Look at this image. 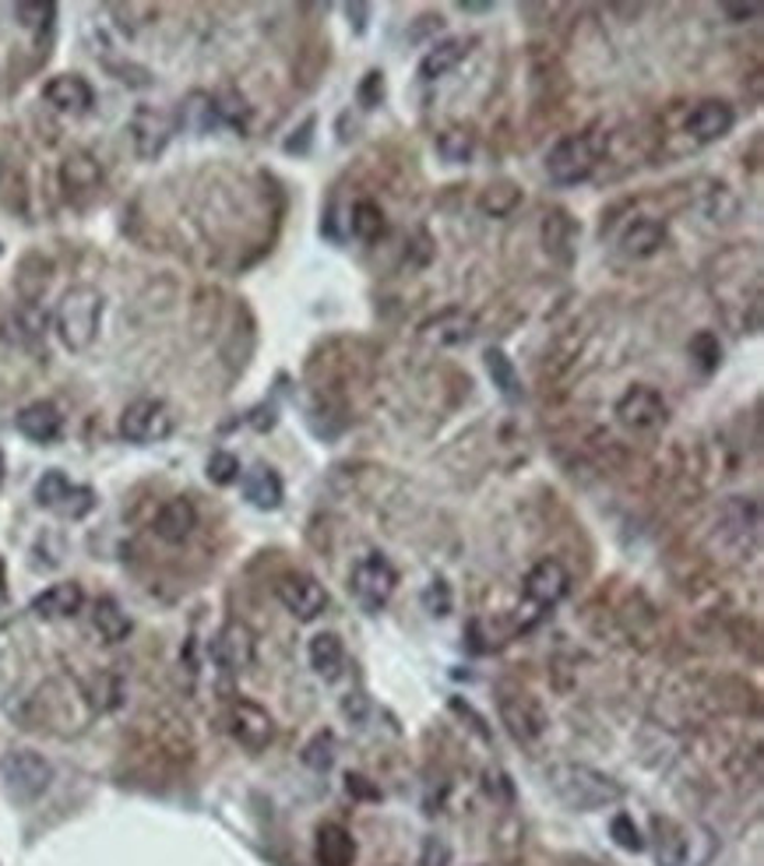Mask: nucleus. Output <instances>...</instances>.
I'll return each mask as SVG.
<instances>
[{"instance_id": "39448f33", "label": "nucleus", "mask_w": 764, "mask_h": 866, "mask_svg": "<svg viewBox=\"0 0 764 866\" xmlns=\"http://www.w3.org/2000/svg\"><path fill=\"white\" fill-rule=\"evenodd\" d=\"M599 148L588 134H567L546 155V177L557 187H575L585 184L596 173Z\"/></svg>"}, {"instance_id": "9d476101", "label": "nucleus", "mask_w": 764, "mask_h": 866, "mask_svg": "<svg viewBox=\"0 0 764 866\" xmlns=\"http://www.w3.org/2000/svg\"><path fill=\"white\" fill-rule=\"evenodd\" d=\"M36 500L40 508L57 511L64 518H85L96 508V493L89 487H75L60 469L43 473V479L36 482Z\"/></svg>"}, {"instance_id": "f704fd0d", "label": "nucleus", "mask_w": 764, "mask_h": 866, "mask_svg": "<svg viewBox=\"0 0 764 866\" xmlns=\"http://www.w3.org/2000/svg\"><path fill=\"white\" fill-rule=\"evenodd\" d=\"M451 606H455V592H451V585L444 578H433L427 588H423V610L430 617H447L451 613Z\"/></svg>"}, {"instance_id": "c03bdc74", "label": "nucleus", "mask_w": 764, "mask_h": 866, "mask_svg": "<svg viewBox=\"0 0 764 866\" xmlns=\"http://www.w3.org/2000/svg\"><path fill=\"white\" fill-rule=\"evenodd\" d=\"M345 11H350V19H353V14H356V19H367V14H370V8H363V4H353V8H345ZM363 29H367V25L356 22V32H363Z\"/></svg>"}, {"instance_id": "a878e982", "label": "nucleus", "mask_w": 764, "mask_h": 866, "mask_svg": "<svg viewBox=\"0 0 764 866\" xmlns=\"http://www.w3.org/2000/svg\"><path fill=\"white\" fill-rule=\"evenodd\" d=\"M468 46H473V40H444L438 46H430L423 54V60H420V78L423 81H438V78L451 75L468 57Z\"/></svg>"}, {"instance_id": "20e7f679", "label": "nucleus", "mask_w": 764, "mask_h": 866, "mask_svg": "<svg viewBox=\"0 0 764 866\" xmlns=\"http://www.w3.org/2000/svg\"><path fill=\"white\" fill-rule=\"evenodd\" d=\"M0 782L19 803H32L54 782V765L36 751H8L0 757Z\"/></svg>"}, {"instance_id": "0eeeda50", "label": "nucleus", "mask_w": 764, "mask_h": 866, "mask_svg": "<svg viewBox=\"0 0 764 866\" xmlns=\"http://www.w3.org/2000/svg\"><path fill=\"white\" fill-rule=\"evenodd\" d=\"M173 433V412L159 398H137L120 415V437L131 444H159Z\"/></svg>"}, {"instance_id": "f3484780", "label": "nucleus", "mask_w": 764, "mask_h": 866, "mask_svg": "<svg viewBox=\"0 0 764 866\" xmlns=\"http://www.w3.org/2000/svg\"><path fill=\"white\" fill-rule=\"evenodd\" d=\"M43 99L49 102L54 110L60 113H89L92 102H96V92L92 85L85 81L81 75H57L43 85Z\"/></svg>"}, {"instance_id": "6ab92c4d", "label": "nucleus", "mask_w": 764, "mask_h": 866, "mask_svg": "<svg viewBox=\"0 0 764 866\" xmlns=\"http://www.w3.org/2000/svg\"><path fill=\"white\" fill-rule=\"evenodd\" d=\"M152 529L163 543H184L190 540V532L198 529V511L187 497H173L159 508V514H155Z\"/></svg>"}, {"instance_id": "4468645a", "label": "nucleus", "mask_w": 764, "mask_h": 866, "mask_svg": "<svg viewBox=\"0 0 764 866\" xmlns=\"http://www.w3.org/2000/svg\"><path fill=\"white\" fill-rule=\"evenodd\" d=\"M733 124H737V113L726 99H701L698 107L687 113L684 127L698 145H711L733 131Z\"/></svg>"}, {"instance_id": "a18cd8bd", "label": "nucleus", "mask_w": 764, "mask_h": 866, "mask_svg": "<svg viewBox=\"0 0 764 866\" xmlns=\"http://www.w3.org/2000/svg\"><path fill=\"white\" fill-rule=\"evenodd\" d=\"M0 482H4V452H0Z\"/></svg>"}, {"instance_id": "4be33fe9", "label": "nucleus", "mask_w": 764, "mask_h": 866, "mask_svg": "<svg viewBox=\"0 0 764 866\" xmlns=\"http://www.w3.org/2000/svg\"><path fill=\"white\" fill-rule=\"evenodd\" d=\"M307 659H310V669L318 673L324 684H335L345 669V648H342V637L339 634H314L307 645Z\"/></svg>"}, {"instance_id": "2f4dec72", "label": "nucleus", "mask_w": 764, "mask_h": 866, "mask_svg": "<svg viewBox=\"0 0 764 866\" xmlns=\"http://www.w3.org/2000/svg\"><path fill=\"white\" fill-rule=\"evenodd\" d=\"M350 230H353V236H359V240H377L380 233H385V212H380L374 201H356V204H353Z\"/></svg>"}, {"instance_id": "7ed1b4c3", "label": "nucleus", "mask_w": 764, "mask_h": 866, "mask_svg": "<svg viewBox=\"0 0 764 866\" xmlns=\"http://www.w3.org/2000/svg\"><path fill=\"white\" fill-rule=\"evenodd\" d=\"M497 712H500V722L508 725L511 740L522 743V747H535L550 730V719L543 712L540 698H532L522 687H500Z\"/></svg>"}, {"instance_id": "1a4fd4ad", "label": "nucleus", "mask_w": 764, "mask_h": 866, "mask_svg": "<svg viewBox=\"0 0 764 866\" xmlns=\"http://www.w3.org/2000/svg\"><path fill=\"white\" fill-rule=\"evenodd\" d=\"M275 596L286 606L289 617H297L300 623H314L328 610V592L314 575H303V570H292L283 575L275 585Z\"/></svg>"}, {"instance_id": "f03ea898", "label": "nucleus", "mask_w": 764, "mask_h": 866, "mask_svg": "<svg viewBox=\"0 0 764 866\" xmlns=\"http://www.w3.org/2000/svg\"><path fill=\"white\" fill-rule=\"evenodd\" d=\"M102 324V292L92 286H71L57 303L54 327L67 353H85Z\"/></svg>"}, {"instance_id": "79ce46f5", "label": "nucleus", "mask_w": 764, "mask_h": 866, "mask_svg": "<svg viewBox=\"0 0 764 866\" xmlns=\"http://www.w3.org/2000/svg\"><path fill=\"white\" fill-rule=\"evenodd\" d=\"M314 124H318L314 116L303 120V127L297 131L300 137H289V142H286V152H289V155H292V152H307V148H310V134H314Z\"/></svg>"}, {"instance_id": "cd10ccee", "label": "nucleus", "mask_w": 764, "mask_h": 866, "mask_svg": "<svg viewBox=\"0 0 764 866\" xmlns=\"http://www.w3.org/2000/svg\"><path fill=\"white\" fill-rule=\"evenodd\" d=\"M655 863L658 866H684L687 863V835L684 828L669 821V818H655Z\"/></svg>"}, {"instance_id": "bb28decb", "label": "nucleus", "mask_w": 764, "mask_h": 866, "mask_svg": "<svg viewBox=\"0 0 764 866\" xmlns=\"http://www.w3.org/2000/svg\"><path fill=\"white\" fill-rule=\"evenodd\" d=\"M483 367H486V374H490L494 388L500 391L503 402H511V406L522 402L525 388H522V377H518V367L508 359V353H503V349H486L483 353Z\"/></svg>"}, {"instance_id": "37998d69", "label": "nucleus", "mask_w": 764, "mask_h": 866, "mask_svg": "<svg viewBox=\"0 0 764 866\" xmlns=\"http://www.w3.org/2000/svg\"><path fill=\"white\" fill-rule=\"evenodd\" d=\"M722 11L729 14V19L743 22V19H757V14H761V4H722Z\"/></svg>"}, {"instance_id": "c9c22d12", "label": "nucleus", "mask_w": 764, "mask_h": 866, "mask_svg": "<svg viewBox=\"0 0 764 866\" xmlns=\"http://www.w3.org/2000/svg\"><path fill=\"white\" fill-rule=\"evenodd\" d=\"M690 356L698 359V367L705 370V374H711L719 367V359H722V345H719V338L711 335V332H698L690 338Z\"/></svg>"}, {"instance_id": "4c0bfd02", "label": "nucleus", "mask_w": 764, "mask_h": 866, "mask_svg": "<svg viewBox=\"0 0 764 866\" xmlns=\"http://www.w3.org/2000/svg\"><path fill=\"white\" fill-rule=\"evenodd\" d=\"M208 479H212L215 487H230V482L240 479V458L233 452H215L208 458Z\"/></svg>"}, {"instance_id": "7c9ffc66", "label": "nucleus", "mask_w": 764, "mask_h": 866, "mask_svg": "<svg viewBox=\"0 0 764 866\" xmlns=\"http://www.w3.org/2000/svg\"><path fill=\"white\" fill-rule=\"evenodd\" d=\"M180 124L195 127V131H208L219 124V113H215V99L204 96V92H195L180 110Z\"/></svg>"}, {"instance_id": "473e14b6", "label": "nucleus", "mask_w": 764, "mask_h": 866, "mask_svg": "<svg viewBox=\"0 0 764 866\" xmlns=\"http://www.w3.org/2000/svg\"><path fill=\"white\" fill-rule=\"evenodd\" d=\"M438 152L444 155L447 163H468L473 159V152H476V137L468 134V131H462V127H451V131H444L441 137H438Z\"/></svg>"}, {"instance_id": "6e6552de", "label": "nucleus", "mask_w": 764, "mask_h": 866, "mask_svg": "<svg viewBox=\"0 0 764 866\" xmlns=\"http://www.w3.org/2000/svg\"><path fill=\"white\" fill-rule=\"evenodd\" d=\"M225 725H230V736L240 743L243 751H251V754L268 751L272 740H275V719L265 712L262 704L247 701V698H236V701L230 704Z\"/></svg>"}, {"instance_id": "aec40b11", "label": "nucleus", "mask_w": 764, "mask_h": 866, "mask_svg": "<svg viewBox=\"0 0 764 866\" xmlns=\"http://www.w3.org/2000/svg\"><path fill=\"white\" fill-rule=\"evenodd\" d=\"M85 606V592L78 581H60V585H49L46 592H40L32 599L29 610L36 613L40 620H67L75 617Z\"/></svg>"}, {"instance_id": "ddd939ff", "label": "nucleus", "mask_w": 764, "mask_h": 866, "mask_svg": "<svg viewBox=\"0 0 764 866\" xmlns=\"http://www.w3.org/2000/svg\"><path fill=\"white\" fill-rule=\"evenodd\" d=\"M567 588H571L567 567L561 560H553V557L535 560L529 567V575H525V599L532 606H540V610H553V606L567 596Z\"/></svg>"}, {"instance_id": "dca6fc26", "label": "nucleus", "mask_w": 764, "mask_h": 866, "mask_svg": "<svg viewBox=\"0 0 764 866\" xmlns=\"http://www.w3.org/2000/svg\"><path fill=\"white\" fill-rule=\"evenodd\" d=\"M420 335L430 345L451 349V345H462L476 335V318L462 307H447V310H441V314H433L420 324Z\"/></svg>"}, {"instance_id": "5701e85b", "label": "nucleus", "mask_w": 764, "mask_h": 866, "mask_svg": "<svg viewBox=\"0 0 764 866\" xmlns=\"http://www.w3.org/2000/svg\"><path fill=\"white\" fill-rule=\"evenodd\" d=\"M666 244V222L663 219H638L620 236V251L628 257H652Z\"/></svg>"}, {"instance_id": "393cba45", "label": "nucleus", "mask_w": 764, "mask_h": 866, "mask_svg": "<svg viewBox=\"0 0 764 866\" xmlns=\"http://www.w3.org/2000/svg\"><path fill=\"white\" fill-rule=\"evenodd\" d=\"M60 184L67 195H92L102 184V169L89 152H71L60 163Z\"/></svg>"}, {"instance_id": "ea45409f", "label": "nucleus", "mask_w": 764, "mask_h": 866, "mask_svg": "<svg viewBox=\"0 0 764 866\" xmlns=\"http://www.w3.org/2000/svg\"><path fill=\"white\" fill-rule=\"evenodd\" d=\"M14 14H19L25 29H46L49 22H54L57 8L54 4H19V8H14Z\"/></svg>"}, {"instance_id": "2eb2a0df", "label": "nucleus", "mask_w": 764, "mask_h": 866, "mask_svg": "<svg viewBox=\"0 0 764 866\" xmlns=\"http://www.w3.org/2000/svg\"><path fill=\"white\" fill-rule=\"evenodd\" d=\"M212 655L225 673H243L254 666V634L247 623L230 620L212 641Z\"/></svg>"}, {"instance_id": "49530a36", "label": "nucleus", "mask_w": 764, "mask_h": 866, "mask_svg": "<svg viewBox=\"0 0 764 866\" xmlns=\"http://www.w3.org/2000/svg\"><path fill=\"white\" fill-rule=\"evenodd\" d=\"M0 254H4V247H0Z\"/></svg>"}, {"instance_id": "e433bc0d", "label": "nucleus", "mask_w": 764, "mask_h": 866, "mask_svg": "<svg viewBox=\"0 0 764 866\" xmlns=\"http://www.w3.org/2000/svg\"><path fill=\"white\" fill-rule=\"evenodd\" d=\"M385 96H388V85H385V71H367L356 89V99L363 110H377L385 107Z\"/></svg>"}, {"instance_id": "58836bf2", "label": "nucleus", "mask_w": 764, "mask_h": 866, "mask_svg": "<svg viewBox=\"0 0 764 866\" xmlns=\"http://www.w3.org/2000/svg\"><path fill=\"white\" fill-rule=\"evenodd\" d=\"M610 835L620 848H628V853H641V848H645V839H641L634 818H628V813H617L610 821Z\"/></svg>"}, {"instance_id": "9b49d317", "label": "nucleus", "mask_w": 764, "mask_h": 866, "mask_svg": "<svg viewBox=\"0 0 764 866\" xmlns=\"http://www.w3.org/2000/svg\"><path fill=\"white\" fill-rule=\"evenodd\" d=\"M128 131H131L137 159L152 163V159H159V155L166 152L173 131H177V120H173V113H166L159 107H137Z\"/></svg>"}, {"instance_id": "a19ab883", "label": "nucleus", "mask_w": 764, "mask_h": 866, "mask_svg": "<svg viewBox=\"0 0 764 866\" xmlns=\"http://www.w3.org/2000/svg\"><path fill=\"white\" fill-rule=\"evenodd\" d=\"M451 863V848L444 839H427L420 848V866H447Z\"/></svg>"}, {"instance_id": "412c9836", "label": "nucleus", "mask_w": 764, "mask_h": 866, "mask_svg": "<svg viewBox=\"0 0 764 866\" xmlns=\"http://www.w3.org/2000/svg\"><path fill=\"white\" fill-rule=\"evenodd\" d=\"M243 497H247L257 511H275L286 497L283 476L275 473L272 465H254V469L243 476Z\"/></svg>"}, {"instance_id": "72a5a7b5", "label": "nucleus", "mask_w": 764, "mask_h": 866, "mask_svg": "<svg viewBox=\"0 0 764 866\" xmlns=\"http://www.w3.org/2000/svg\"><path fill=\"white\" fill-rule=\"evenodd\" d=\"M335 760V736L332 733H318L314 740L303 747V765L314 768V771H328Z\"/></svg>"}, {"instance_id": "b1692460", "label": "nucleus", "mask_w": 764, "mask_h": 866, "mask_svg": "<svg viewBox=\"0 0 764 866\" xmlns=\"http://www.w3.org/2000/svg\"><path fill=\"white\" fill-rule=\"evenodd\" d=\"M314 853H318L321 866H353L356 863V839L342 824H321Z\"/></svg>"}, {"instance_id": "c756f323", "label": "nucleus", "mask_w": 764, "mask_h": 866, "mask_svg": "<svg viewBox=\"0 0 764 866\" xmlns=\"http://www.w3.org/2000/svg\"><path fill=\"white\" fill-rule=\"evenodd\" d=\"M522 204V190H518V184L511 180H497L483 190V198H479V208L486 215H494V219H503V215H511L514 208Z\"/></svg>"}, {"instance_id": "c85d7f7f", "label": "nucleus", "mask_w": 764, "mask_h": 866, "mask_svg": "<svg viewBox=\"0 0 764 866\" xmlns=\"http://www.w3.org/2000/svg\"><path fill=\"white\" fill-rule=\"evenodd\" d=\"M92 628L99 631L102 641L117 645V641H124L131 634V617L124 613V606H120L113 596H99L92 606Z\"/></svg>"}, {"instance_id": "423d86ee", "label": "nucleus", "mask_w": 764, "mask_h": 866, "mask_svg": "<svg viewBox=\"0 0 764 866\" xmlns=\"http://www.w3.org/2000/svg\"><path fill=\"white\" fill-rule=\"evenodd\" d=\"M395 585H398V570L391 567L388 557H380V553H367V557H359L353 564V578H350V588L356 602L363 606L367 613H380L388 606V599L395 596Z\"/></svg>"}, {"instance_id": "f8f14e48", "label": "nucleus", "mask_w": 764, "mask_h": 866, "mask_svg": "<svg viewBox=\"0 0 764 866\" xmlns=\"http://www.w3.org/2000/svg\"><path fill=\"white\" fill-rule=\"evenodd\" d=\"M666 415H669L666 398L649 385L628 388L617 402V420L631 430H658L666 423Z\"/></svg>"}, {"instance_id": "a211bd4d", "label": "nucleus", "mask_w": 764, "mask_h": 866, "mask_svg": "<svg viewBox=\"0 0 764 866\" xmlns=\"http://www.w3.org/2000/svg\"><path fill=\"white\" fill-rule=\"evenodd\" d=\"M14 426L32 444H54L64 430V415L54 402H32L14 415Z\"/></svg>"}, {"instance_id": "f257e3e1", "label": "nucleus", "mask_w": 764, "mask_h": 866, "mask_svg": "<svg viewBox=\"0 0 764 866\" xmlns=\"http://www.w3.org/2000/svg\"><path fill=\"white\" fill-rule=\"evenodd\" d=\"M550 789L557 792V800L578 813L588 810H606L623 800V786L613 775H606L593 765H578V760H564L546 771Z\"/></svg>"}]
</instances>
